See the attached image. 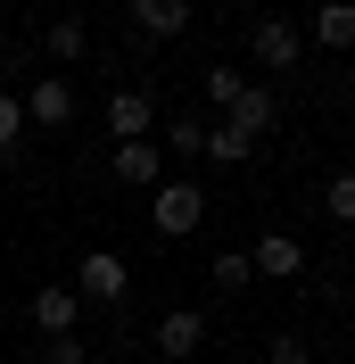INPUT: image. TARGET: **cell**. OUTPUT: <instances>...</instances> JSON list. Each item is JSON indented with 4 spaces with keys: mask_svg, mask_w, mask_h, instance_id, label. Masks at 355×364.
I'll list each match as a JSON object with an SVG mask.
<instances>
[{
    "mask_svg": "<svg viewBox=\"0 0 355 364\" xmlns=\"http://www.w3.org/2000/svg\"><path fill=\"white\" fill-rule=\"evenodd\" d=\"M0 50H9V17H0Z\"/></svg>",
    "mask_w": 355,
    "mask_h": 364,
    "instance_id": "obj_22",
    "label": "cell"
},
{
    "mask_svg": "<svg viewBox=\"0 0 355 364\" xmlns=\"http://www.w3.org/2000/svg\"><path fill=\"white\" fill-rule=\"evenodd\" d=\"M17 133H25V100L0 91V158H17Z\"/></svg>",
    "mask_w": 355,
    "mask_h": 364,
    "instance_id": "obj_18",
    "label": "cell"
},
{
    "mask_svg": "<svg viewBox=\"0 0 355 364\" xmlns=\"http://www.w3.org/2000/svg\"><path fill=\"white\" fill-rule=\"evenodd\" d=\"M347 298H355V290H347Z\"/></svg>",
    "mask_w": 355,
    "mask_h": 364,
    "instance_id": "obj_24",
    "label": "cell"
},
{
    "mask_svg": "<svg viewBox=\"0 0 355 364\" xmlns=\"http://www.w3.org/2000/svg\"><path fill=\"white\" fill-rule=\"evenodd\" d=\"M265 364H314V356H306L297 331H273V340H265Z\"/></svg>",
    "mask_w": 355,
    "mask_h": 364,
    "instance_id": "obj_20",
    "label": "cell"
},
{
    "mask_svg": "<svg viewBox=\"0 0 355 364\" xmlns=\"http://www.w3.org/2000/svg\"><path fill=\"white\" fill-rule=\"evenodd\" d=\"M108 174L124 182V191H157V182H165V149H157V141H116Z\"/></svg>",
    "mask_w": 355,
    "mask_h": 364,
    "instance_id": "obj_5",
    "label": "cell"
},
{
    "mask_svg": "<svg viewBox=\"0 0 355 364\" xmlns=\"http://www.w3.org/2000/svg\"><path fill=\"white\" fill-rule=\"evenodd\" d=\"M199 348H207V315H199V306L157 315V356H199Z\"/></svg>",
    "mask_w": 355,
    "mask_h": 364,
    "instance_id": "obj_9",
    "label": "cell"
},
{
    "mask_svg": "<svg viewBox=\"0 0 355 364\" xmlns=\"http://www.w3.org/2000/svg\"><path fill=\"white\" fill-rule=\"evenodd\" d=\"M248 265H256V282H297V273H306V240H297V232H265V240L248 249Z\"/></svg>",
    "mask_w": 355,
    "mask_h": 364,
    "instance_id": "obj_6",
    "label": "cell"
},
{
    "mask_svg": "<svg viewBox=\"0 0 355 364\" xmlns=\"http://www.w3.org/2000/svg\"><path fill=\"white\" fill-rule=\"evenodd\" d=\"M75 323H83V298H75V282H50V290H33V331H42V340H67Z\"/></svg>",
    "mask_w": 355,
    "mask_h": 364,
    "instance_id": "obj_8",
    "label": "cell"
},
{
    "mask_svg": "<svg viewBox=\"0 0 355 364\" xmlns=\"http://www.w3.org/2000/svg\"><path fill=\"white\" fill-rule=\"evenodd\" d=\"M240 91H248V83H240V67H207V75H199V100H207V108H231Z\"/></svg>",
    "mask_w": 355,
    "mask_h": 364,
    "instance_id": "obj_15",
    "label": "cell"
},
{
    "mask_svg": "<svg viewBox=\"0 0 355 364\" xmlns=\"http://www.w3.org/2000/svg\"><path fill=\"white\" fill-rule=\"evenodd\" d=\"M223 124H240L248 141H265L273 124H281V100H273V91H256V83H248L240 100H231V108H223Z\"/></svg>",
    "mask_w": 355,
    "mask_h": 364,
    "instance_id": "obj_10",
    "label": "cell"
},
{
    "mask_svg": "<svg viewBox=\"0 0 355 364\" xmlns=\"http://www.w3.org/2000/svg\"><path fill=\"white\" fill-rule=\"evenodd\" d=\"M199 158H215V166H248V158H256V141H248L240 124H215V133L199 141Z\"/></svg>",
    "mask_w": 355,
    "mask_h": 364,
    "instance_id": "obj_14",
    "label": "cell"
},
{
    "mask_svg": "<svg viewBox=\"0 0 355 364\" xmlns=\"http://www.w3.org/2000/svg\"><path fill=\"white\" fill-rule=\"evenodd\" d=\"M133 25L149 42H174L182 25H190V0H133Z\"/></svg>",
    "mask_w": 355,
    "mask_h": 364,
    "instance_id": "obj_12",
    "label": "cell"
},
{
    "mask_svg": "<svg viewBox=\"0 0 355 364\" xmlns=\"http://www.w3.org/2000/svg\"><path fill=\"white\" fill-rule=\"evenodd\" d=\"M322 215H331V224H355V174H331V182H322Z\"/></svg>",
    "mask_w": 355,
    "mask_h": 364,
    "instance_id": "obj_16",
    "label": "cell"
},
{
    "mask_svg": "<svg viewBox=\"0 0 355 364\" xmlns=\"http://www.w3.org/2000/svg\"><path fill=\"white\" fill-rule=\"evenodd\" d=\"M248 282H256L248 249H223V257H215V290H248Z\"/></svg>",
    "mask_w": 355,
    "mask_h": 364,
    "instance_id": "obj_17",
    "label": "cell"
},
{
    "mask_svg": "<svg viewBox=\"0 0 355 364\" xmlns=\"http://www.w3.org/2000/svg\"><path fill=\"white\" fill-rule=\"evenodd\" d=\"M124 9H133V0H124Z\"/></svg>",
    "mask_w": 355,
    "mask_h": 364,
    "instance_id": "obj_23",
    "label": "cell"
},
{
    "mask_svg": "<svg viewBox=\"0 0 355 364\" xmlns=\"http://www.w3.org/2000/svg\"><path fill=\"white\" fill-rule=\"evenodd\" d=\"M199 116H174V124H165V149H174V158H199Z\"/></svg>",
    "mask_w": 355,
    "mask_h": 364,
    "instance_id": "obj_19",
    "label": "cell"
},
{
    "mask_svg": "<svg viewBox=\"0 0 355 364\" xmlns=\"http://www.w3.org/2000/svg\"><path fill=\"white\" fill-rule=\"evenodd\" d=\"M42 364H91V356H83V340L67 331V340H42Z\"/></svg>",
    "mask_w": 355,
    "mask_h": 364,
    "instance_id": "obj_21",
    "label": "cell"
},
{
    "mask_svg": "<svg viewBox=\"0 0 355 364\" xmlns=\"http://www.w3.org/2000/svg\"><path fill=\"white\" fill-rule=\"evenodd\" d=\"M124 290H133V265L116 249H91L83 265H75V298H83V306H116Z\"/></svg>",
    "mask_w": 355,
    "mask_h": 364,
    "instance_id": "obj_3",
    "label": "cell"
},
{
    "mask_svg": "<svg viewBox=\"0 0 355 364\" xmlns=\"http://www.w3.org/2000/svg\"><path fill=\"white\" fill-rule=\"evenodd\" d=\"M149 224L165 232V240L199 232L207 224V191H199V182H157V191H149Z\"/></svg>",
    "mask_w": 355,
    "mask_h": 364,
    "instance_id": "obj_1",
    "label": "cell"
},
{
    "mask_svg": "<svg viewBox=\"0 0 355 364\" xmlns=\"http://www.w3.org/2000/svg\"><path fill=\"white\" fill-rule=\"evenodd\" d=\"M108 133H116V141H149V133H157V100H149L141 83L108 91Z\"/></svg>",
    "mask_w": 355,
    "mask_h": 364,
    "instance_id": "obj_7",
    "label": "cell"
},
{
    "mask_svg": "<svg viewBox=\"0 0 355 364\" xmlns=\"http://www.w3.org/2000/svg\"><path fill=\"white\" fill-rule=\"evenodd\" d=\"M306 42H322V50H355V0H322L306 17Z\"/></svg>",
    "mask_w": 355,
    "mask_h": 364,
    "instance_id": "obj_11",
    "label": "cell"
},
{
    "mask_svg": "<svg viewBox=\"0 0 355 364\" xmlns=\"http://www.w3.org/2000/svg\"><path fill=\"white\" fill-rule=\"evenodd\" d=\"M248 50H256V67H265V75H289L297 58H306V25H289V17H256V25H248Z\"/></svg>",
    "mask_w": 355,
    "mask_h": 364,
    "instance_id": "obj_2",
    "label": "cell"
},
{
    "mask_svg": "<svg viewBox=\"0 0 355 364\" xmlns=\"http://www.w3.org/2000/svg\"><path fill=\"white\" fill-rule=\"evenodd\" d=\"M42 50H50V58H58V67H75V58H83V50H91V33H83V25H75V17H50V25H42Z\"/></svg>",
    "mask_w": 355,
    "mask_h": 364,
    "instance_id": "obj_13",
    "label": "cell"
},
{
    "mask_svg": "<svg viewBox=\"0 0 355 364\" xmlns=\"http://www.w3.org/2000/svg\"><path fill=\"white\" fill-rule=\"evenodd\" d=\"M17 100H25V124H42V133H67V124H75V91H67V75H42V83H25Z\"/></svg>",
    "mask_w": 355,
    "mask_h": 364,
    "instance_id": "obj_4",
    "label": "cell"
}]
</instances>
